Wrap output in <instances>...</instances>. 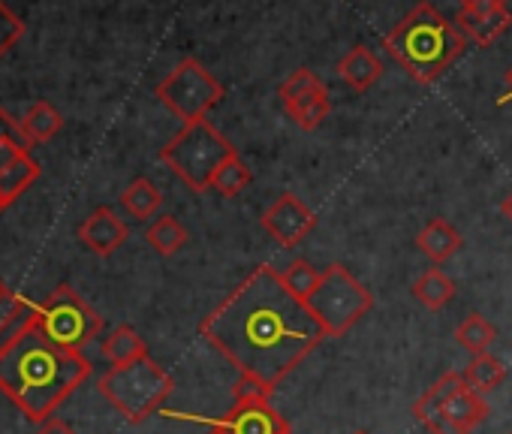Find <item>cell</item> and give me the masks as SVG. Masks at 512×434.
I'll use <instances>...</instances> for the list:
<instances>
[{
    "label": "cell",
    "mask_w": 512,
    "mask_h": 434,
    "mask_svg": "<svg viewBox=\"0 0 512 434\" xmlns=\"http://www.w3.org/2000/svg\"><path fill=\"white\" fill-rule=\"evenodd\" d=\"M383 46L413 82L431 85L461 58V52L467 49V37L431 4H419L395 25Z\"/></svg>",
    "instance_id": "3"
},
{
    "label": "cell",
    "mask_w": 512,
    "mask_h": 434,
    "mask_svg": "<svg viewBox=\"0 0 512 434\" xmlns=\"http://www.w3.org/2000/svg\"><path fill=\"white\" fill-rule=\"evenodd\" d=\"M121 205L130 217H136V221H148V217H154L163 205V193L154 181L148 178H136L127 184V190L121 193Z\"/></svg>",
    "instance_id": "18"
},
{
    "label": "cell",
    "mask_w": 512,
    "mask_h": 434,
    "mask_svg": "<svg viewBox=\"0 0 512 434\" xmlns=\"http://www.w3.org/2000/svg\"><path fill=\"white\" fill-rule=\"evenodd\" d=\"M461 389H467V380H464V374L461 371H446L416 404H413V416L422 422V425H431L437 416H440V410L446 407V401L455 395V392H461Z\"/></svg>",
    "instance_id": "17"
},
{
    "label": "cell",
    "mask_w": 512,
    "mask_h": 434,
    "mask_svg": "<svg viewBox=\"0 0 512 434\" xmlns=\"http://www.w3.org/2000/svg\"><path fill=\"white\" fill-rule=\"evenodd\" d=\"M103 356L112 365H127L136 362L142 356H148V347L142 341V335L130 326H115L106 338H103Z\"/></svg>",
    "instance_id": "20"
},
{
    "label": "cell",
    "mask_w": 512,
    "mask_h": 434,
    "mask_svg": "<svg viewBox=\"0 0 512 434\" xmlns=\"http://www.w3.org/2000/svg\"><path fill=\"white\" fill-rule=\"evenodd\" d=\"M356 434H365V431H356Z\"/></svg>",
    "instance_id": "37"
},
{
    "label": "cell",
    "mask_w": 512,
    "mask_h": 434,
    "mask_svg": "<svg viewBox=\"0 0 512 434\" xmlns=\"http://www.w3.org/2000/svg\"><path fill=\"white\" fill-rule=\"evenodd\" d=\"M503 374H506V371H503V365H500L497 356L479 353V356H473V362L467 365L464 380H467V386H470L473 392L488 395V392H494V389L503 383Z\"/></svg>",
    "instance_id": "24"
},
{
    "label": "cell",
    "mask_w": 512,
    "mask_h": 434,
    "mask_svg": "<svg viewBox=\"0 0 512 434\" xmlns=\"http://www.w3.org/2000/svg\"><path fill=\"white\" fill-rule=\"evenodd\" d=\"M235 154V145H229L226 136H220L208 121H190L184 124L163 148L160 160L196 193L211 190V178L220 169L226 157Z\"/></svg>",
    "instance_id": "5"
},
{
    "label": "cell",
    "mask_w": 512,
    "mask_h": 434,
    "mask_svg": "<svg viewBox=\"0 0 512 434\" xmlns=\"http://www.w3.org/2000/svg\"><path fill=\"white\" fill-rule=\"evenodd\" d=\"M506 97L512 100V67H509V73H506ZM506 97H503V100H506Z\"/></svg>",
    "instance_id": "34"
},
{
    "label": "cell",
    "mask_w": 512,
    "mask_h": 434,
    "mask_svg": "<svg viewBox=\"0 0 512 434\" xmlns=\"http://www.w3.org/2000/svg\"><path fill=\"white\" fill-rule=\"evenodd\" d=\"M338 76L353 88V91H368L380 82L383 76V61L365 49V46H353L341 61H338Z\"/></svg>",
    "instance_id": "16"
},
{
    "label": "cell",
    "mask_w": 512,
    "mask_h": 434,
    "mask_svg": "<svg viewBox=\"0 0 512 434\" xmlns=\"http://www.w3.org/2000/svg\"><path fill=\"white\" fill-rule=\"evenodd\" d=\"M263 230L284 248L302 245L314 227H317V214L296 196V193H281L260 217Z\"/></svg>",
    "instance_id": "11"
},
{
    "label": "cell",
    "mask_w": 512,
    "mask_h": 434,
    "mask_svg": "<svg viewBox=\"0 0 512 434\" xmlns=\"http://www.w3.org/2000/svg\"><path fill=\"white\" fill-rule=\"evenodd\" d=\"M500 10H506V0H461V10L458 13L485 19V16H494Z\"/></svg>",
    "instance_id": "31"
},
{
    "label": "cell",
    "mask_w": 512,
    "mask_h": 434,
    "mask_svg": "<svg viewBox=\"0 0 512 434\" xmlns=\"http://www.w3.org/2000/svg\"><path fill=\"white\" fill-rule=\"evenodd\" d=\"M61 127H64V115H61L52 103H46V100L34 103V106L22 115V130H25V136L31 139V145L49 142L52 136H58Z\"/></svg>",
    "instance_id": "19"
},
{
    "label": "cell",
    "mask_w": 512,
    "mask_h": 434,
    "mask_svg": "<svg viewBox=\"0 0 512 434\" xmlns=\"http://www.w3.org/2000/svg\"><path fill=\"white\" fill-rule=\"evenodd\" d=\"M281 103L287 118L299 127V130H317L329 112H332V97L329 88L323 85V79L317 73H311L308 67H299L284 85H281Z\"/></svg>",
    "instance_id": "10"
},
{
    "label": "cell",
    "mask_w": 512,
    "mask_h": 434,
    "mask_svg": "<svg viewBox=\"0 0 512 434\" xmlns=\"http://www.w3.org/2000/svg\"><path fill=\"white\" fill-rule=\"evenodd\" d=\"M413 296H416L425 308L440 311V308H446V305L452 302V296H455V284H452V278H449V275H443L440 269H428L425 275H419V278H416V284H413Z\"/></svg>",
    "instance_id": "22"
},
{
    "label": "cell",
    "mask_w": 512,
    "mask_h": 434,
    "mask_svg": "<svg viewBox=\"0 0 512 434\" xmlns=\"http://www.w3.org/2000/svg\"><path fill=\"white\" fill-rule=\"evenodd\" d=\"M199 332L244 380L260 383L269 392L329 338L272 266H256L202 320Z\"/></svg>",
    "instance_id": "1"
},
{
    "label": "cell",
    "mask_w": 512,
    "mask_h": 434,
    "mask_svg": "<svg viewBox=\"0 0 512 434\" xmlns=\"http://www.w3.org/2000/svg\"><path fill=\"white\" fill-rule=\"evenodd\" d=\"M247 184H250V169L238 157V151L232 157H226L211 178V190H217L220 196H238Z\"/></svg>",
    "instance_id": "25"
},
{
    "label": "cell",
    "mask_w": 512,
    "mask_h": 434,
    "mask_svg": "<svg viewBox=\"0 0 512 434\" xmlns=\"http://www.w3.org/2000/svg\"><path fill=\"white\" fill-rule=\"evenodd\" d=\"M320 275H323V272H317L308 260H293V263L281 272V281H284V287H287L296 299L305 302V299L317 290Z\"/></svg>",
    "instance_id": "27"
},
{
    "label": "cell",
    "mask_w": 512,
    "mask_h": 434,
    "mask_svg": "<svg viewBox=\"0 0 512 434\" xmlns=\"http://www.w3.org/2000/svg\"><path fill=\"white\" fill-rule=\"evenodd\" d=\"M211 428L220 434H290L287 419L272 407V392L244 377L235 386V404Z\"/></svg>",
    "instance_id": "9"
},
{
    "label": "cell",
    "mask_w": 512,
    "mask_h": 434,
    "mask_svg": "<svg viewBox=\"0 0 512 434\" xmlns=\"http://www.w3.org/2000/svg\"><path fill=\"white\" fill-rule=\"evenodd\" d=\"M37 434H76L67 422H61V419H49V422H43L40 428H37Z\"/></svg>",
    "instance_id": "32"
},
{
    "label": "cell",
    "mask_w": 512,
    "mask_h": 434,
    "mask_svg": "<svg viewBox=\"0 0 512 434\" xmlns=\"http://www.w3.org/2000/svg\"><path fill=\"white\" fill-rule=\"evenodd\" d=\"M0 145H19L31 151V139L22 130V121H16L7 109H0Z\"/></svg>",
    "instance_id": "30"
},
{
    "label": "cell",
    "mask_w": 512,
    "mask_h": 434,
    "mask_svg": "<svg viewBox=\"0 0 512 434\" xmlns=\"http://www.w3.org/2000/svg\"><path fill=\"white\" fill-rule=\"evenodd\" d=\"M485 416H488L485 395H479L467 386L446 401V407L428 425V431H434V434H470Z\"/></svg>",
    "instance_id": "13"
},
{
    "label": "cell",
    "mask_w": 512,
    "mask_h": 434,
    "mask_svg": "<svg viewBox=\"0 0 512 434\" xmlns=\"http://www.w3.org/2000/svg\"><path fill=\"white\" fill-rule=\"evenodd\" d=\"M97 389L127 422H145L172 395L175 380L151 356H142L127 365H112Z\"/></svg>",
    "instance_id": "4"
},
{
    "label": "cell",
    "mask_w": 512,
    "mask_h": 434,
    "mask_svg": "<svg viewBox=\"0 0 512 434\" xmlns=\"http://www.w3.org/2000/svg\"><path fill=\"white\" fill-rule=\"evenodd\" d=\"M88 377L91 362L85 353L52 344L31 314L0 344V392L31 422H49Z\"/></svg>",
    "instance_id": "2"
},
{
    "label": "cell",
    "mask_w": 512,
    "mask_h": 434,
    "mask_svg": "<svg viewBox=\"0 0 512 434\" xmlns=\"http://www.w3.org/2000/svg\"><path fill=\"white\" fill-rule=\"evenodd\" d=\"M157 97L175 118L190 124V121H205V115L220 103L223 85L196 58H184L157 85Z\"/></svg>",
    "instance_id": "8"
},
{
    "label": "cell",
    "mask_w": 512,
    "mask_h": 434,
    "mask_svg": "<svg viewBox=\"0 0 512 434\" xmlns=\"http://www.w3.org/2000/svg\"><path fill=\"white\" fill-rule=\"evenodd\" d=\"M416 245H419V251L431 263L440 266V263H446L449 257H455L461 251L464 239H461V233L449 221H443V217H434V221H428L422 227V233L416 236Z\"/></svg>",
    "instance_id": "15"
},
{
    "label": "cell",
    "mask_w": 512,
    "mask_h": 434,
    "mask_svg": "<svg viewBox=\"0 0 512 434\" xmlns=\"http://www.w3.org/2000/svg\"><path fill=\"white\" fill-rule=\"evenodd\" d=\"M500 211H503V217H506V221L512 224V190L506 193V199L500 202Z\"/></svg>",
    "instance_id": "33"
},
{
    "label": "cell",
    "mask_w": 512,
    "mask_h": 434,
    "mask_svg": "<svg viewBox=\"0 0 512 434\" xmlns=\"http://www.w3.org/2000/svg\"><path fill=\"white\" fill-rule=\"evenodd\" d=\"M40 178V163L19 145H0V196L10 205Z\"/></svg>",
    "instance_id": "14"
},
{
    "label": "cell",
    "mask_w": 512,
    "mask_h": 434,
    "mask_svg": "<svg viewBox=\"0 0 512 434\" xmlns=\"http://www.w3.org/2000/svg\"><path fill=\"white\" fill-rule=\"evenodd\" d=\"M127 236H130L127 224L106 205L94 208L79 227V242L97 257H112L127 242Z\"/></svg>",
    "instance_id": "12"
},
{
    "label": "cell",
    "mask_w": 512,
    "mask_h": 434,
    "mask_svg": "<svg viewBox=\"0 0 512 434\" xmlns=\"http://www.w3.org/2000/svg\"><path fill=\"white\" fill-rule=\"evenodd\" d=\"M305 308L329 338H341L374 308V296L344 266L335 263L320 275V284L305 299Z\"/></svg>",
    "instance_id": "6"
},
{
    "label": "cell",
    "mask_w": 512,
    "mask_h": 434,
    "mask_svg": "<svg viewBox=\"0 0 512 434\" xmlns=\"http://www.w3.org/2000/svg\"><path fill=\"white\" fill-rule=\"evenodd\" d=\"M145 239H148V245L160 257H172V254H178L187 245V230L175 221L172 214H163V217H157V221L148 227Z\"/></svg>",
    "instance_id": "23"
},
{
    "label": "cell",
    "mask_w": 512,
    "mask_h": 434,
    "mask_svg": "<svg viewBox=\"0 0 512 434\" xmlns=\"http://www.w3.org/2000/svg\"><path fill=\"white\" fill-rule=\"evenodd\" d=\"M455 25H458V31H461L464 37H470L476 46H491V43L512 25V13H509V10H500V13L485 16V19L458 13V16H455Z\"/></svg>",
    "instance_id": "21"
},
{
    "label": "cell",
    "mask_w": 512,
    "mask_h": 434,
    "mask_svg": "<svg viewBox=\"0 0 512 434\" xmlns=\"http://www.w3.org/2000/svg\"><path fill=\"white\" fill-rule=\"evenodd\" d=\"M28 314V305L25 299H19L4 281H0V332H7L19 317Z\"/></svg>",
    "instance_id": "29"
},
{
    "label": "cell",
    "mask_w": 512,
    "mask_h": 434,
    "mask_svg": "<svg viewBox=\"0 0 512 434\" xmlns=\"http://www.w3.org/2000/svg\"><path fill=\"white\" fill-rule=\"evenodd\" d=\"M208 434H220V431H217V428H211V431H208Z\"/></svg>",
    "instance_id": "36"
},
{
    "label": "cell",
    "mask_w": 512,
    "mask_h": 434,
    "mask_svg": "<svg viewBox=\"0 0 512 434\" xmlns=\"http://www.w3.org/2000/svg\"><path fill=\"white\" fill-rule=\"evenodd\" d=\"M7 208H10V202H7V199H4V196H0V214H4V211H7Z\"/></svg>",
    "instance_id": "35"
},
{
    "label": "cell",
    "mask_w": 512,
    "mask_h": 434,
    "mask_svg": "<svg viewBox=\"0 0 512 434\" xmlns=\"http://www.w3.org/2000/svg\"><path fill=\"white\" fill-rule=\"evenodd\" d=\"M31 317L52 344L76 353H82L103 329L100 314L70 284L55 287L49 299L37 311H31Z\"/></svg>",
    "instance_id": "7"
},
{
    "label": "cell",
    "mask_w": 512,
    "mask_h": 434,
    "mask_svg": "<svg viewBox=\"0 0 512 434\" xmlns=\"http://www.w3.org/2000/svg\"><path fill=\"white\" fill-rule=\"evenodd\" d=\"M25 34V22L0 0V58H4Z\"/></svg>",
    "instance_id": "28"
},
{
    "label": "cell",
    "mask_w": 512,
    "mask_h": 434,
    "mask_svg": "<svg viewBox=\"0 0 512 434\" xmlns=\"http://www.w3.org/2000/svg\"><path fill=\"white\" fill-rule=\"evenodd\" d=\"M494 338H497L494 326H491L485 317H479V314H470V317L455 329V341H458L464 350H470L473 356L488 353V347L494 344Z\"/></svg>",
    "instance_id": "26"
}]
</instances>
